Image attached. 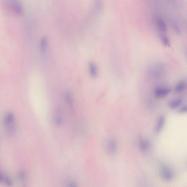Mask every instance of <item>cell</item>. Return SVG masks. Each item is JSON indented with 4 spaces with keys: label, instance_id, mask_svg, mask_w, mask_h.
Returning <instances> with one entry per match:
<instances>
[{
    "label": "cell",
    "instance_id": "cell-2",
    "mask_svg": "<svg viewBox=\"0 0 187 187\" xmlns=\"http://www.w3.org/2000/svg\"><path fill=\"white\" fill-rule=\"evenodd\" d=\"M4 125L6 129L10 133L14 132L16 130V119L13 114H7L4 120Z\"/></svg>",
    "mask_w": 187,
    "mask_h": 187
},
{
    "label": "cell",
    "instance_id": "cell-13",
    "mask_svg": "<svg viewBox=\"0 0 187 187\" xmlns=\"http://www.w3.org/2000/svg\"><path fill=\"white\" fill-rule=\"evenodd\" d=\"M159 37L164 46L169 47L170 46V39L166 34H159Z\"/></svg>",
    "mask_w": 187,
    "mask_h": 187
},
{
    "label": "cell",
    "instance_id": "cell-18",
    "mask_svg": "<svg viewBox=\"0 0 187 187\" xmlns=\"http://www.w3.org/2000/svg\"><path fill=\"white\" fill-rule=\"evenodd\" d=\"M5 178H6V177H4V175H3L1 173H0V182L4 181V180H5Z\"/></svg>",
    "mask_w": 187,
    "mask_h": 187
},
{
    "label": "cell",
    "instance_id": "cell-1",
    "mask_svg": "<svg viewBox=\"0 0 187 187\" xmlns=\"http://www.w3.org/2000/svg\"><path fill=\"white\" fill-rule=\"evenodd\" d=\"M150 73L152 76L155 78H162L165 73V68L161 63H157L152 65L150 68Z\"/></svg>",
    "mask_w": 187,
    "mask_h": 187
},
{
    "label": "cell",
    "instance_id": "cell-14",
    "mask_svg": "<svg viewBox=\"0 0 187 187\" xmlns=\"http://www.w3.org/2000/svg\"><path fill=\"white\" fill-rule=\"evenodd\" d=\"M182 103V100L181 99H177L172 101L169 103V107L172 109H175L179 107Z\"/></svg>",
    "mask_w": 187,
    "mask_h": 187
},
{
    "label": "cell",
    "instance_id": "cell-15",
    "mask_svg": "<svg viewBox=\"0 0 187 187\" xmlns=\"http://www.w3.org/2000/svg\"><path fill=\"white\" fill-rule=\"evenodd\" d=\"M65 99L68 106L70 108H73L74 106V99L70 92H67L65 94Z\"/></svg>",
    "mask_w": 187,
    "mask_h": 187
},
{
    "label": "cell",
    "instance_id": "cell-16",
    "mask_svg": "<svg viewBox=\"0 0 187 187\" xmlns=\"http://www.w3.org/2000/svg\"><path fill=\"white\" fill-rule=\"evenodd\" d=\"M55 122L57 125H60L63 122V119L61 116L57 115L55 117Z\"/></svg>",
    "mask_w": 187,
    "mask_h": 187
},
{
    "label": "cell",
    "instance_id": "cell-3",
    "mask_svg": "<svg viewBox=\"0 0 187 187\" xmlns=\"http://www.w3.org/2000/svg\"><path fill=\"white\" fill-rule=\"evenodd\" d=\"M161 177L165 181H171L174 178V173L171 168L167 166H161L160 168Z\"/></svg>",
    "mask_w": 187,
    "mask_h": 187
},
{
    "label": "cell",
    "instance_id": "cell-11",
    "mask_svg": "<svg viewBox=\"0 0 187 187\" xmlns=\"http://www.w3.org/2000/svg\"><path fill=\"white\" fill-rule=\"evenodd\" d=\"M186 86H187V82L185 80H182L180 81L175 85V92L177 93L182 92L186 88Z\"/></svg>",
    "mask_w": 187,
    "mask_h": 187
},
{
    "label": "cell",
    "instance_id": "cell-8",
    "mask_svg": "<svg viewBox=\"0 0 187 187\" xmlns=\"http://www.w3.org/2000/svg\"><path fill=\"white\" fill-rule=\"evenodd\" d=\"M88 68L90 76L93 78H97L98 74V71L96 64L93 62L91 61L88 64Z\"/></svg>",
    "mask_w": 187,
    "mask_h": 187
},
{
    "label": "cell",
    "instance_id": "cell-12",
    "mask_svg": "<svg viewBox=\"0 0 187 187\" xmlns=\"http://www.w3.org/2000/svg\"><path fill=\"white\" fill-rule=\"evenodd\" d=\"M48 46V39L46 37H43L41 39L40 43V49L41 52L44 54L46 52Z\"/></svg>",
    "mask_w": 187,
    "mask_h": 187
},
{
    "label": "cell",
    "instance_id": "cell-10",
    "mask_svg": "<svg viewBox=\"0 0 187 187\" xmlns=\"http://www.w3.org/2000/svg\"><path fill=\"white\" fill-rule=\"evenodd\" d=\"M165 122V118L164 116H161L158 120V123L154 129L155 133H159L164 127Z\"/></svg>",
    "mask_w": 187,
    "mask_h": 187
},
{
    "label": "cell",
    "instance_id": "cell-7",
    "mask_svg": "<svg viewBox=\"0 0 187 187\" xmlns=\"http://www.w3.org/2000/svg\"><path fill=\"white\" fill-rule=\"evenodd\" d=\"M11 6L13 12L18 15H20L23 13V7L22 4L18 0H11Z\"/></svg>",
    "mask_w": 187,
    "mask_h": 187
},
{
    "label": "cell",
    "instance_id": "cell-9",
    "mask_svg": "<svg viewBox=\"0 0 187 187\" xmlns=\"http://www.w3.org/2000/svg\"><path fill=\"white\" fill-rule=\"evenodd\" d=\"M139 146L140 150L142 152H147L150 148V143L148 140L142 138L140 141Z\"/></svg>",
    "mask_w": 187,
    "mask_h": 187
},
{
    "label": "cell",
    "instance_id": "cell-5",
    "mask_svg": "<svg viewBox=\"0 0 187 187\" xmlns=\"http://www.w3.org/2000/svg\"><path fill=\"white\" fill-rule=\"evenodd\" d=\"M118 144L117 140L114 138H111L108 141L106 144V150L110 155H115L117 151Z\"/></svg>",
    "mask_w": 187,
    "mask_h": 187
},
{
    "label": "cell",
    "instance_id": "cell-17",
    "mask_svg": "<svg viewBox=\"0 0 187 187\" xmlns=\"http://www.w3.org/2000/svg\"><path fill=\"white\" fill-rule=\"evenodd\" d=\"M187 111V107L186 106H184L180 109V113H186Z\"/></svg>",
    "mask_w": 187,
    "mask_h": 187
},
{
    "label": "cell",
    "instance_id": "cell-6",
    "mask_svg": "<svg viewBox=\"0 0 187 187\" xmlns=\"http://www.w3.org/2000/svg\"><path fill=\"white\" fill-rule=\"evenodd\" d=\"M170 92V90L167 87H158L154 91V95L155 97L162 98L167 96Z\"/></svg>",
    "mask_w": 187,
    "mask_h": 187
},
{
    "label": "cell",
    "instance_id": "cell-4",
    "mask_svg": "<svg viewBox=\"0 0 187 187\" xmlns=\"http://www.w3.org/2000/svg\"><path fill=\"white\" fill-rule=\"evenodd\" d=\"M155 23L159 34H166L168 31V26L164 19L160 16L155 17Z\"/></svg>",
    "mask_w": 187,
    "mask_h": 187
}]
</instances>
